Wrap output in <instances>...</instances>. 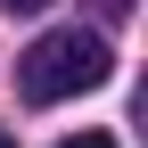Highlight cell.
Returning a JSON list of instances; mask_svg holds the SVG:
<instances>
[{
	"label": "cell",
	"mask_w": 148,
	"mask_h": 148,
	"mask_svg": "<svg viewBox=\"0 0 148 148\" xmlns=\"http://www.w3.org/2000/svg\"><path fill=\"white\" fill-rule=\"evenodd\" d=\"M107 41L99 33H82V25H58V33H41V41L16 58V90H25L33 107H58V99H82V90H99L107 82Z\"/></svg>",
	"instance_id": "obj_1"
},
{
	"label": "cell",
	"mask_w": 148,
	"mask_h": 148,
	"mask_svg": "<svg viewBox=\"0 0 148 148\" xmlns=\"http://www.w3.org/2000/svg\"><path fill=\"white\" fill-rule=\"evenodd\" d=\"M58 148H115L107 132H74V140H58Z\"/></svg>",
	"instance_id": "obj_2"
},
{
	"label": "cell",
	"mask_w": 148,
	"mask_h": 148,
	"mask_svg": "<svg viewBox=\"0 0 148 148\" xmlns=\"http://www.w3.org/2000/svg\"><path fill=\"white\" fill-rule=\"evenodd\" d=\"M0 8H8V16H41L49 0H0Z\"/></svg>",
	"instance_id": "obj_3"
},
{
	"label": "cell",
	"mask_w": 148,
	"mask_h": 148,
	"mask_svg": "<svg viewBox=\"0 0 148 148\" xmlns=\"http://www.w3.org/2000/svg\"><path fill=\"white\" fill-rule=\"evenodd\" d=\"M0 148H16V140H8V132H0Z\"/></svg>",
	"instance_id": "obj_4"
}]
</instances>
